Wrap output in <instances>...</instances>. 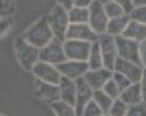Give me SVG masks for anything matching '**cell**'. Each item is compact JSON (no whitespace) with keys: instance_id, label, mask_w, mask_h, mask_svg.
<instances>
[{"instance_id":"obj_1","label":"cell","mask_w":146,"mask_h":116,"mask_svg":"<svg viewBox=\"0 0 146 116\" xmlns=\"http://www.w3.org/2000/svg\"><path fill=\"white\" fill-rule=\"evenodd\" d=\"M22 37L38 49L43 48L55 38V35L48 23L47 17L42 16L34 22L23 33Z\"/></svg>"},{"instance_id":"obj_2","label":"cell","mask_w":146,"mask_h":116,"mask_svg":"<svg viewBox=\"0 0 146 116\" xmlns=\"http://www.w3.org/2000/svg\"><path fill=\"white\" fill-rule=\"evenodd\" d=\"M14 52L18 63L25 70L31 71L34 65L40 61V49L27 41L22 36L15 40Z\"/></svg>"},{"instance_id":"obj_3","label":"cell","mask_w":146,"mask_h":116,"mask_svg":"<svg viewBox=\"0 0 146 116\" xmlns=\"http://www.w3.org/2000/svg\"><path fill=\"white\" fill-rule=\"evenodd\" d=\"M46 17L55 35V38L66 40V32L70 25L68 11L62 8L61 5L57 4L46 15Z\"/></svg>"},{"instance_id":"obj_4","label":"cell","mask_w":146,"mask_h":116,"mask_svg":"<svg viewBox=\"0 0 146 116\" xmlns=\"http://www.w3.org/2000/svg\"><path fill=\"white\" fill-rule=\"evenodd\" d=\"M64 41L58 38H54L47 45L40 49V60L55 65H59L67 60L64 51Z\"/></svg>"},{"instance_id":"obj_5","label":"cell","mask_w":146,"mask_h":116,"mask_svg":"<svg viewBox=\"0 0 146 116\" xmlns=\"http://www.w3.org/2000/svg\"><path fill=\"white\" fill-rule=\"evenodd\" d=\"M98 43L103 56L104 67L113 70L114 63L118 59V50H117L115 37H113L108 33L99 35Z\"/></svg>"},{"instance_id":"obj_6","label":"cell","mask_w":146,"mask_h":116,"mask_svg":"<svg viewBox=\"0 0 146 116\" xmlns=\"http://www.w3.org/2000/svg\"><path fill=\"white\" fill-rule=\"evenodd\" d=\"M88 12H90L88 24L90 25L91 28L98 35L106 33L107 25H108L110 18L104 9V4L99 0H94L92 4L88 7Z\"/></svg>"},{"instance_id":"obj_7","label":"cell","mask_w":146,"mask_h":116,"mask_svg":"<svg viewBox=\"0 0 146 116\" xmlns=\"http://www.w3.org/2000/svg\"><path fill=\"white\" fill-rule=\"evenodd\" d=\"M31 72L35 76V78L54 84H59L62 77L58 66L40 60L34 65Z\"/></svg>"},{"instance_id":"obj_8","label":"cell","mask_w":146,"mask_h":116,"mask_svg":"<svg viewBox=\"0 0 146 116\" xmlns=\"http://www.w3.org/2000/svg\"><path fill=\"white\" fill-rule=\"evenodd\" d=\"M115 40L119 58L141 64L139 55V42L124 37L123 35L115 37Z\"/></svg>"},{"instance_id":"obj_9","label":"cell","mask_w":146,"mask_h":116,"mask_svg":"<svg viewBox=\"0 0 146 116\" xmlns=\"http://www.w3.org/2000/svg\"><path fill=\"white\" fill-rule=\"evenodd\" d=\"M64 46L67 60L87 61L91 43L77 40H66L64 41Z\"/></svg>"},{"instance_id":"obj_10","label":"cell","mask_w":146,"mask_h":116,"mask_svg":"<svg viewBox=\"0 0 146 116\" xmlns=\"http://www.w3.org/2000/svg\"><path fill=\"white\" fill-rule=\"evenodd\" d=\"M34 93L38 99L49 105L60 99V89L58 84L43 82L36 78L34 82Z\"/></svg>"},{"instance_id":"obj_11","label":"cell","mask_w":146,"mask_h":116,"mask_svg":"<svg viewBox=\"0 0 146 116\" xmlns=\"http://www.w3.org/2000/svg\"><path fill=\"white\" fill-rule=\"evenodd\" d=\"M98 38L99 35L91 28L88 23H80V24L70 23L66 36V40H77L90 43L98 40Z\"/></svg>"},{"instance_id":"obj_12","label":"cell","mask_w":146,"mask_h":116,"mask_svg":"<svg viewBox=\"0 0 146 116\" xmlns=\"http://www.w3.org/2000/svg\"><path fill=\"white\" fill-rule=\"evenodd\" d=\"M57 66L62 76L74 81L84 77L85 74L90 70L88 63L86 61L66 60Z\"/></svg>"},{"instance_id":"obj_13","label":"cell","mask_w":146,"mask_h":116,"mask_svg":"<svg viewBox=\"0 0 146 116\" xmlns=\"http://www.w3.org/2000/svg\"><path fill=\"white\" fill-rule=\"evenodd\" d=\"M143 66L141 64L137 63L135 61H128L125 59L119 58L116 60L114 63V71H118L120 73L124 74L130 79L132 82H139L143 73Z\"/></svg>"},{"instance_id":"obj_14","label":"cell","mask_w":146,"mask_h":116,"mask_svg":"<svg viewBox=\"0 0 146 116\" xmlns=\"http://www.w3.org/2000/svg\"><path fill=\"white\" fill-rule=\"evenodd\" d=\"M76 84L77 94L76 103H75V109H76L77 116H82L85 107L90 100H92L94 90L88 84L87 81L84 79V77L76 80Z\"/></svg>"},{"instance_id":"obj_15","label":"cell","mask_w":146,"mask_h":116,"mask_svg":"<svg viewBox=\"0 0 146 116\" xmlns=\"http://www.w3.org/2000/svg\"><path fill=\"white\" fill-rule=\"evenodd\" d=\"M113 70L102 67L99 69H90L85 74L84 79L92 87L93 90L102 89L104 84L113 77Z\"/></svg>"},{"instance_id":"obj_16","label":"cell","mask_w":146,"mask_h":116,"mask_svg":"<svg viewBox=\"0 0 146 116\" xmlns=\"http://www.w3.org/2000/svg\"><path fill=\"white\" fill-rule=\"evenodd\" d=\"M58 86L60 89V99L64 100L75 107L77 94L76 81L62 76Z\"/></svg>"},{"instance_id":"obj_17","label":"cell","mask_w":146,"mask_h":116,"mask_svg":"<svg viewBox=\"0 0 146 116\" xmlns=\"http://www.w3.org/2000/svg\"><path fill=\"white\" fill-rule=\"evenodd\" d=\"M123 101L126 104L131 107V105H137L139 103L143 102V96L141 87L139 86V82H132L129 86L123 89L120 93V96Z\"/></svg>"},{"instance_id":"obj_18","label":"cell","mask_w":146,"mask_h":116,"mask_svg":"<svg viewBox=\"0 0 146 116\" xmlns=\"http://www.w3.org/2000/svg\"><path fill=\"white\" fill-rule=\"evenodd\" d=\"M130 20H131L130 15L127 14L118 17H114V18H110L108 25H107L106 33L111 35L113 37L122 36L124 34Z\"/></svg>"},{"instance_id":"obj_19","label":"cell","mask_w":146,"mask_h":116,"mask_svg":"<svg viewBox=\"0 0 146 116\" xmlns=\"http://www.w3.org/2000/svg\"><path fill=\"white\" fill-rule=\"evenodd\" d=\"M123 36L140 43L146 40V24L131 19Z\"/></svg>"},{"instance_id":"obj_20","label":"cell","mask_w":146,"mask_h":116,"mask_svg":"<svg viewBox=\"0 0 146 116\" xmlns=\"http://www.w3.org/2000/svg\"><path fill=\"white\" fill-rule=\"evenodd\" d=\"M87 61L88 63V66H90V69H99L104 67L103 56L102 53H101L98 40L91 43V48Z\"/></svg>"},{"instance_id":"obj_21","label":"cell","mask_w":146,"mask_h":116,"mask_svg":"<svg viewBox=\"0 0 146 116\" xmlns=\"http://www.w3.org/2000/svg\"><path fill=\"white\" fill-rule=\"evenodd\" d=\"M51 109L55 114L58 116H74L76 115V109L75 107L69 103L62 99L53 102L50 105Z\"/></svg>"},{"instance_id":"obj_22","label":"cell","mask_w":146,"mask_h":116,"mask_svg":"<svg viewBox=\"0 0 146 116\" xmlns=\"http://www.w3.org/2000/svg\"><path fill=\"white\" fill-rule=\"evenodd\" d=\"M68 16L70 23H72V24L88 23V17H90L88 8L74 6L68 10Z\"/></svg>"},{"instance_id":"obj_23","label":"cell","mask_w":146,"mask_h":116,"mask_svg":"<svg viewBox=\"0 0 146 116\" xmlns=\"http://www.w3.org/2000/svg\"><path fill=\"white\" fill-rule=\"evenodd\" d=\"M94 101L97 103L99 107H101V109L103 110L104 114L108 115L109 110L111 109V105L113 104V99L111 97H110L106 92H104L103 89H97L94 90L93 92V98Z\"/></svg>"},{"instance_id":"obj_24","label":"cell","mask_w":146,"mask_h":116,"mask_svg":"<svg viewBox=\"0 0 146 116\" xmlns=\"http://www.w3.org/2000/svg\"><path fill=\"white\" fill-rule=\"evenodd\" d=\"M129 105L125 103L120 97L113 100L111 109L109 110V114L111 116H126L129 110Z\"/></svg>"},{"instance_id":"obj_25","label":"cell","mask_w":146,"mask_h":116,"mask_svg":"<svg viewBox=\"0 0 146 116\" xmlns=\"http://www.w3.org/2000/svg\"><path fill=\"white\" fill-rule=\"evenodd\" d=\"M104 9L109 18H114V17L121 16L123 14H126L124 9L114 0H111L106 3H104Z\"/></svg>"},{"instance_id":"obj_26","label":"cell","mask_w":146,"mask_h":116,"mask_svg":"<svg viewBox=\"0 0 146 116\" xmlns=\"http://www.w3.org/2000/svg\"><path fill=\"white\" fill-rule=\"evenodd\" d=\"M129 15L132 20L146 24V5L135 6V8L129 14Z\"/></svg>"},{"instance_id":"obj_27","label":"cell","mask_w":146,"mask_h":116,"mask_svg":"<svg viewBox=\"0 0 146 116\" xmlns=\"http://www.w3.org/2000/svg\"><path fill=\"white\" fill-rule=\"evenodd\" d=\"M102 89L104 90V92H106L110 97H111L113 99H116L120 96L121 90L118 87V86L116 84V82H114V80L111 77L108 82L104 84V86L102 87Z\"/></svg>"},{"instance_id":"obj_28","label":"cell","mask_w":146,"mask_h":116,"mask_svg":"<svg viewBox=\"0 0 146 116\" xmlns=\"http://www.w3.org/2000/svg\"><path fill=\"white\" fill-rule=\"evenodd\" d=\"M102 115H105L103 110L101 109V107H99L97 103L92 99L85 107L82 116H102Z\"/></svg>"},{"instance_id":"obj_29","label":"cell","mask_w":146,"mask_h":116,"mask_svg":"<svg viewBox=\"0 0 146 116\" xmlns=\"http://www.w3.org/2000/svg\"><path fill=\"white\" fill-rule=\"evenodd\" d=\"M113 79L114 80V82H116V84L118 86V87L120 88L121 91L132 84V82L130 81V79L128 78L127 76H125L124 74H122V73H120V72H118V71H114L113 70Z\"/></svg>"},{"instance_id":"obj_30","label":"cell","mask_w":146,"mask_h":116,"mask_svg":"<svg viewBox=\"0 0 146 116\" xmlns=\"http://www.w3.org/2000/svg\"><path fill=\"white\" fill-rule=\"evenodd\" d=\"M128 116H146V101L131 105L128 110Z\"/></svg>"},{"instance_id":"obj_31","label":"cell","mask_w":146,"mask_h":116,"mask_svg":"<svg viewBox=\"0 0 146 116\" xmlns=\"http://www.w3.org/2000/svg\"><path fill=\"white\" fill-rule=\"evenodd\" d=\"M15 13V0H1V16H11Z\"/></svg>"},{"instance_id":"obj_32","label":"cell","mask_w":146,"mask_h":116,"mask_svg":"<svg viewBox=\"0 0 146 116\" xmlns=\"http://www.w3.org/2000/svg\"><path fill=\"white\" fill-rule=\"evenodd\" d=\"M13 27L12 16H1L0 19V34L1 37L6 36Z\"/></svg>"},{"instance_id":"obj_33","label":"cell","mask_w":146,"mask_h":116,"mask_svg":"<svg viewBox=\"0 0 146 116\" xmlns=\"http://www.w3.org/2000/svg\"><path fill=\"white\" fill-rule=\"evenodd\" d=\"M114 1L117 2V3L123 8L127 14H129L135 8V4L133 2V0H114Z\"/></svg>"},{"instance_id":"obj_34","label":"cell","mask_w":146,"mask_h":116,"mask_svg":"<svg viewBox=\"0 0 146 116\" xmlns=\"http://www.w3.org/2000/svg\"><path fill=\"white\" fill-rule=\"evenodd\" d=\"M139 55L140 63L143 68H146V40L139 43Z\"/></svg>"},{"instance_id":"obj_35","label":"cell","mask_w":146,"mask_h":116,"mask_svg":"<svg viewBox=\"0 0 146 116\" xmlns=\"http://www.w3.org/2000/svg\"><path fill=\"white\" fill-rule=\"evenodd\" d=\"M139 82L140 87H141L143 100L146 101V68L143 69L142 76H141V78H140V81Z\"/></svg>"},{"instance_id":"obj_36","label":"cell","mask_w":146,"mask_h":116,"mask_svg":"<svg viewBox=\"0 0 146 116\" xmlns=\"http://www.w3.org/2000/svg\"><path fill=\"white\" fill-rule=\"evenodd\" d=\"M57 4L61 5L66 10H70L75 6V0H57Z\"/></svg>"},{"instance_id":"obj_37","label":"cell","mask_w":146,"mask_h":116,"mask_svg":"<svg viewBox=\"0 0 146 116\" xmlns=\"http://www.w3.org/2000/svg\"><path fill=\"white\" fill-rule=\"evenodd\" d=\"M94 0H75V6L88 8Z\"/></svg>"},{"instance_id":"obj_38","label":"cell","mask_w":146,"mask_h":116,"mask_svg":"<svg viewBox=\"0 0 146 116\" xmlns=\"http://www.w3.org/2000/svg\"><path fill=\"white\" fill-rule=\"evenodd\" d=\"M135 6H137V5H146V0H133Z\"/></svg>"},{"instance_id":"obj_39","label":"cell","mask_w":146,"mask_h":116,"mask_svg":"<svg viewBox=\"0 0 146 116\" xmlns=\"http://www.w3.org/2000/svg\"><path fill=\"white\" fill-rule=\"evenodd\" d=\"M100 2H102V3H106V2H108V1H111V0H99Z\"/></svg>"}]
</instances>
